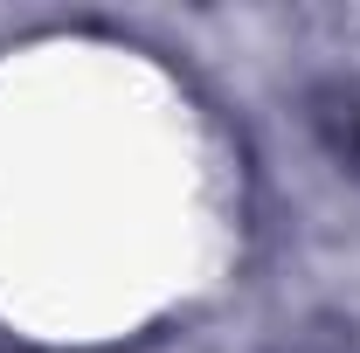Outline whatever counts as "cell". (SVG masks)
I'll list each match as a JSON object with an SVG mask.
<instances>
[{
	"mask_svg": "<svg viewBox=\"0 0 360 353\" xmlns=\"http://www.w3.org/2000/svg\"><path fill=\"white\" fill-rule=\"evenodd\" d=\"M340 146H347V153H354V160H360V104H354V132L340 139Z\"/></svg>",
	"mask_w": 360,
	"mask_h": 353,
	"instance_id": "6da1fadb",
	"label": "cell"
}]
</instances>
